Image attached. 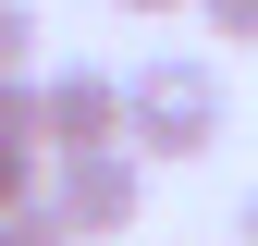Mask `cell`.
Returning <instances> with one entry per match:
<instances>
[{
	"label": "cell",
	"mask_w": 258,
	"mask_h": 246,
	"mask_svg": "<svg viewBox=\"0 0 258 246\" xmlns=\"http://www.w3.org/2000/svg\"><path fill=\"white\" fill-rule=\"evenodd\" d=\"M123 86H136V148H148V160H209L221 123H234L221 61H184V49H172V61H136Z\"/></svg>",
	"instance_id": "1"
},
{
	"label": "cell",
	"mask_w": 258,
	"mask_h": 246,
	"mask_svg": "<svg viewBox=\"0 0 258 246\" xmlns=\"http://www.w3.org/2000/svg\"><path fill=\"white\" fill-rule=\"evenodd\" d=\"M49 197H61V222L74 234H136V209H148V148L123 136V148H61V172H49Z\"/></svg>",
	"instance_id": "2"
},
{
	"label": "cell",
	"mask_w": 258,
	"mask_h": 246,
	"mask_svg": "<svg viewBox=\"0 0 258 246\" xmlns=\"http://www.w3.org/2000/svg\"><path fill=\"white\" fill-rule=\"evenodd\" d=\"M136 136V86L123 74H49V148H123Z\"/></svg>",
	"instance_id": "3"
},
{
	"label": "cell",
	"mask_w": 258,
	"mask_h": 246,
	"mask_svg": "<svg viewBox=\"0 0 258 246\" xmlns=\"http://www.w3.org/2000/svg\"><path fill=\"white\" fill-rule=\"evenodd\" d=\"M0 136H37V148H49V74H37V61L0 74Z\"/></svg>",
	"instance_id": "4"
},
{
	"label": "cell",
	"mask_w": 258,
	"mask_h": 246,
	"mask_svg": "<svg viewBox=\"0 0 258 246\" xmlns=\"http://www.w3.org/2000/svg\"><path fill=\"white\" fill-rule=\"evenodd\" d=\"M25 197H49V172H37V136H0V209H25Z\"/></svg>",
	"instance_id": "5"
},
{
	"label": "cell",
	"mask_w": 258,
	"mask_h": 246,
	"mask_svg": "<svg viewBox=\"0 0 258 246\" xmlns=\"http://www.w3.org/2000/svg\"><path fill=\"white\" fill-rule=\"evenodd\" d=\"M74 222H61V197H25V209H0V246H61Z\"/></svg>",
	"instance_id": "6"
},
{
	"label": "cell",
	"mask_w": 258,
	"mask_h": 246,
	"mask_svg": "<svg viewBox=\"0 0 258 246\" xmlns=\"http://www.w3.org/2000/svg\"><path fill=\"white\" fill-rule=\"evenodd\" d=\"M25 61H37V13H25V0H0V74H25Z\"/></svg>",
	"instance_id": "7"
},
{
	"label": "cell",
	"mask_w": 258,
	"mask_h": 246,
	"mask_svg": "<svg viewBox=\"0 0 258 246\" xmlns=\"http://www.w3.org/2000/svg\"><path fill=\"white\" fill-rule=\"evenodd\" d=\"M197 13H209V37H221V49H258V0H197Z\"/></svg>",
	"instance_id": "8"
},
{
	"label": "cell",
	"mask_w": 258,
	"mask_h": 246,
	"mask_svg": "<svg viewBox=\"0 0 258 246\" xmlns=\"http://www.w3.org/2000/svg\"><path fill=\"white\" fill-rule=\"evenodd\" d=\"M123 13H184V0H123Z\"/></svg>",
	"instance_id": "9"
},
{
	"label": "cell",
	"mask_w": 258,
	"mask_h": 246,
	"mask_svg": "<svg viewBox=\"0 0 258 246\" xmlns=\"http://www.w3.org/2000/svg\"><path fill=\"white\" fill-rule=\"evenodd\" d=\"M234 234H246V246H258V197H246V222H234Z\"/></svg>",
	"instance_id": "10"
},
{
	"label": "cell",
	"mask_w": 258,
	"mask_h": 246,
	"mask_svg": "<svg viewBox=\"0 0 258 246\" xmlns=\"http://www.w3.org/2000/svg\"><path fill=\"white\" fill-rule=\"evenodd\" d=\"M61 246H99V234H61Z\"/></svg>",
	"instance_id": "11"
}]
</instances>
